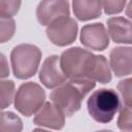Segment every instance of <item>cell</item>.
<instances>
[{
  "instance_id": "cell-2",
  "label": "cell",
  "mask_w": 132,
  "mask_h": 132,
  "mask_svg": "<svg viewBox=\"0 0 132 132\" xmlns=\"http://www.w3.org/2000/svg\"><path fill=\"white\" fill-rule=\"evenodd\" d=\"M95 86L96 82L89 78H69L56 87L50 94V99L65 117H71L80 109L84 98Z\"/></svg>"
},
{
  "instance_id": "cell-6",
  "label": "cell",
  "mask_w": 132,
  "mask_h": 132,
  "mask_svg": "<svg viewBox=\"0 0 132 132\" xmlns=\"http://www.w3.org/2000/svg\"><path fill=\"white\" fill-rule=\"evenodd\" d=\"M78 25L70 16H63L55 20L45 30L50 41L57 46H66L71 44L77 36Z\"/></svg>"
},
{
  "instance_id": "cell-5",
  "label": "cell",
  "mask_w": 132,
  "mask_h": 132,
  "mask_svg": "<svg viewBox=\"0 0 132 132\" xmlns=\"http://www.w3.org/2000/svg\"><path fill=\"white\" fill-rule=\"evenodd\" d=\"M14 108L25 117H30L42 106L45 101V92L36 82L28 81L22 84L14 97Z\"/></svg>"
},
{
  "instance_id": "cell-9",
  "label": "cell",
  "mask_w": 132,
  "mask_h": 132,
  "mask_svg": "<svg viewBox=\"0 0 132 132\" xmlns=\"http://www.w3.org/2000/svg\"><path fill=\"white\" fill-rule=\"evenodd\" d=\"M39 79L48 89H54L66 81L67 77L60 66V57L50 56L43 61L39 70Z\"/></svg>"
},
{
  "instance_id": "cell-13",
  "label": "cell",
  "mask_w": 132,
  "mask_h": 132,
  "mask_svg": "<svg viewBox=\"0 0 132 132\" xmlns=\"http://www.w3.org/2000/svg\"><path fill=\"white\" fill-rule=\"evenodd\" d=\"M73 13L77 20L85 22L101 15V0H72Z\"/></svg>"
},
{
  "instance_id": "cell-7",
  "label": "cell",
  "mask_w": 132,
  "mask_h": 132,
  "mask_svg": "<svg viewBox=\"0 0 132 132\" xmlns=\"http://www.w3.org/2000/svg\"><path fill=\"white\" fill-rule=\"evenodd\" d=\"M69 14L68 0H41L36 8V18L42 26H47L55 20Z\"/></svg>"
},
{
  "instance_id": "cell-14",
  "label": "cell",
  "mask_w": 132,
  "mask_h": 132,
  "mask_svg": "<svg viewBox=\"0 0 132 132\" xmlns=\"http://www.w3.org/2000/svg\"><path fill=\"white\" fill-rule=\"evenodd\" d=\"M23 130L22 120L11 111L0 112V132H20Z\"/></svg>"
},
{
  "instance_id": "cell-16",
  "label": "cell",
  "mask_w": 132,
  "mask_h": 132,
  "mask_svg": "<svg viewBox=\"0 0 132 132\" xmlns=\"http://www.w3.org/2000/svg\"><path fill=\"white\" fill-rule=\"evenodd\" d=\"M15 32V22L11 16L0 14V43L11 39Z\"/></svg>"
},
{
  "instance_id": "cell-8",
  "label": "cell",
  "mask_w": 132,
  "mask_h": 132,
  "mask_svg": "<svg viewBox=\"0 0 132 132\" xmlns=\"http://www.w3.org/2000/svg\"><path fill=\"white\" fill-rule=\"evenodd\" d=\"M81 44L93 51H103L109 44L108 33L101 23L85 25L80 31Z\"/></svg>"
},
{
  "instance_id": "cell-3",
  "label": "cell",
  "mask_w": 132,
  "mask_h": 132,
  "mask_svg": "<svg viewBox=\"0 0 132 132\" xmlns=\"http://www.w3.org/2000/svg\"><path fill=\"white\" fill-rule=\"evenodd\" d=\"M120 106V97L112 89H99L93 92L87 102L89 114L100 124L111 122Z\"/></svg>"
},
{
  "instance_id": "cell-18",
  "label": "cell",
  "mask_w": 132,
  "mask_h": 132,
  "mask_svg": "<svg viewBox=\"0 0 132 132\" xmlns=\"http://www.w3.org/2000/svg\"><path fill=\"white\" fill-rule=\"evenodd\" d=\"M22 0H0V14L13 16L19 12Z\"/></svg>"
},
{
  "instance_id": "cell-4",
  "label": "cell",
  "mask_w": 132,
  "mask_h": 132,
  "mask_svg": "<svg viewBox=\"0 0 132 132\" xmlns=\"http://www.w3.org/2000/svg\"><path fill=\"white\" fill-rule=\"evenodd\" d=\"M41 51L33 44L22 43L14 46L10 54L12 72L19 79L32 77L41 61Z\"/></svg>"
},
{
  "instance_id": "cell-1",
  "label": "cell",
  "mask_w": 132,
  "mask_h": 132,
  "mask_svg": "<svg viewBox=\"0 0 132 132\" xmlns=\"http://www.w3.org/2000/svg\"><path fill=\"white\" fill-rule=\"evenodd\" d=\"M60 66L67 78H89L100 84H108L111 80V71L106 58L78 46L62 53Z\"/></svg>"
},
{
  "instance_id": "cell-12",
  "label": "cell",
  "mask_w": 132,
  "mask_h": 132,
  "mask_svg": "<svg viewBox=\"0 0 132 132\" xmlns=\"http://www.w3.org/2000/svg\"><path fill=\"white\" fill-rule=\"evenodd\" d=\"M107 33L117 43L132 42L131 22L124 16H113L107 20Z\"/></svg>"
},
{
  "instance_id": "cell-21",
  "label": "cell",
  "mask_w": 132,
  "mask_h": 132,
  "mask_svg": "<svg viewBox=\"0 0 132 132\" xmlns=\"http://www.w3.org/2000/svg\"><path fill=\"white\" fill-rule=\"evenodd\" d=\"M9 65H8V61L6 59V57L0 53V79L5 78L9 75Z\"/></svg>"
},
{
  "instance_id": "cell-15",
  "label": "cell",
  "mask_w": 132,
  "mask_h": 132,
  "mask_svg": "<svg viewBox=\"0 0 132 132\" xmlns=\"http://www.w3.org/2000/svg\"><path fill=\"white\" fill-rule=\"evenodd\" d=\"M14 97V82L12 80L0 81V112L8 107Z\"/></svg>"
},
{
  "instance_id": "cell-11",
  "label": "cell",
  "mask_w": 132,
  "mask_h": 132,
  "mask_svg": "<svg viewBox=\"0 0 132 132\" xmlns=\"http://www.w3.org/2000/svg\"><path fill=\"white\" fill-rule=\"evenodd\" d=\"M130 46H117L109 54L110 67L116 76H128L131 74V56Z\"/></svg>"
},
{
  "instance_id": "cell-19",
  "label": "cell",
  "mask_w": 132,
  "mask_h": 132,
  "mask_svg": "<svg viewBox=\"0 0 132 132\" xmlns=\"http://www.w3.org/2000/svg\"><path fill=\"white\" fill-rule=\"evenodd\" d=\"M127 0H101L104 12L108 15L120 13L124 10Z\"/></svg>"
},
{
  "instance_id": "cell-10",
  "label": "cell",
  "mask_w": 132,
  "mask_h": 132,
  "mask_svg": "<svg viewBox=\"0 0 132 132\" xmlns=\"http://www.w3.org/2000/svg\"><path fill=\"white\" fill-rule=\"evenodd\" d=\"M35 125L53 130H61L65 125L64 113L52 102H44L33 119Z\"/></svg>"
},
{
  "instance_id": "cell-20",
  "label": "cell",
  "mask_w": 132,
  "mask_h": 132,
  "mask_svg": "<svg viewBox=\"0 0 132 132\" xmlns=\"http://www.w3.org/2000/svg\"><path fill=\"white\" fill-rule=\"evenodd\" d=\"M131 78H126L123 80H120L118 84V89L122 95L123 103L132 106V95H131Z\"/></svg>"
},
{
  "instance_id": "cell-17",
  "label": "cell",
  "mask_w": 132,
  "mask_h": 132,
  "mask_svg": "<svg viewBox=\"0 0 132 132\" xmlns=\"http://www.w3.org/2000/svg\"><path fill=\"white\" fill-rule=\"evenodd\" d=\"M120 114L118 119V127L124 131H131L132 130V111L131 106H128L123 103L120 106Z\"/></svg>"
}]
</instances>
